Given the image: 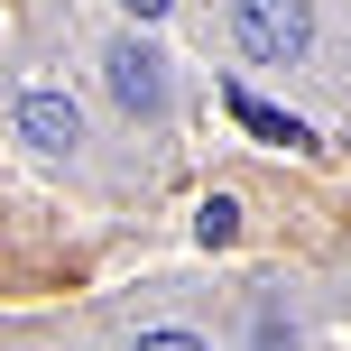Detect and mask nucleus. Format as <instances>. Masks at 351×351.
Returning <instances> with one entry per match:
<instances>
[{"label":"nucleus","mask_w":351,"mask_h":351,"mask_svg":"<svg viewBox=\"0 0 351 351\" xmlns=\"http://www.w3.org/2000/svg\"><path fill=\"white\" fill-rule=\"evenodd\" d=\"M231 37H241V56H259V65H296V56L315 47V10H305V0H231Z\"/></svg>","instance_id":"nucleus-1"},{"label":"nucleus","mask_w":351,"mask_h":351,"mask_svg":"<svg viewBox=\"0 0 351 351\" xmlns=\"http://www.w3.org/2000/svg\"><path fill=\"white\" fill-rule=\"evenodd\" d=\"M111 93H121V111H139V121H167V56L139 47V37H121V47L102 56Z\"/></svg>","instance_id":"nucleus-2"},{"label":"nucleus","mask_w":351,"mask_h":351,"mask_svg":"<svg viewBox=\"0 0 351 351\" xmlns=\"http://www.w3.org/2000/svg\"><path fill=\"white\" fill-rule=\"evenodd\" d=\"M19 139H28L37 158H74V148H84V111H74L65 93H19Z\"/></svg>","instance_id":"nucleus-3"},{"label":"nucleus","mask_w":351,"mask_h":351,"mask_svg":"<svg viewBox=\"0 0 351 351\" xmlns=\"http://www.w3.org/2000/svg\"><path fill=\"white\" fill-rule=\"evenodd\" d=\"M231 121H241L250 139H268V148H305V139H315L305 121H287V111H268L259 93H231Z\"/></svg>","instance_id":"nucleus-4"},{"label":"nucleus","mask_w":351,"mask_h":351,"mask_svg":"<svg viewBox=\"0 0 351 351\" xmlns=\"http://www.w3.org/2000/svg\"><path fill=\"white\" fill-rule=\"evenodd\" d=\"M194 222H204V241H213V250H222V241H231V231H241V204H231V194H213V204H204V213H194Z\"/></svg>","instance_id":"nucleus-5"},{"label":"nucleus","mask_w":351,"mask_h":351,"mask_svg":"<svg viewBox=\"0 0 351 351\" xmlns=\"http://www.w3.org/2000/svg\"><path fill=\"white\" fill-rule=\"evenodd\" d=\"M139 351H213V342H194V333H139Z\"/></svg>","instance_id":"nucleus-6"},{"label":"nucleus","mask_w":351,"mask_h":351,"mask_svg":"<svg viewBox=\"0 0 351 351\" xmlns=\"http://www.w3.org/2000/svg\"><path fill=\"white\" fill-rule=\"evenodd\" d=\"M259 351H296V333H287L278 315H259Z\"/></svg>","instance_id":"nucleus-7"},{"label":"nucleus","mask_w":351,"mask_h":351,"mask_svg":"<svg viewBox=\"0 0 351 351\" xmlns=\"http://www.w3.org/2000/svg\"><path fill=\"white\" fill-rule=\"evenodd\" d=\"M121 10H130V19H167L176 0H121Z\"/></svg>","instance_id":"nucleus-8"}]
</instances>
